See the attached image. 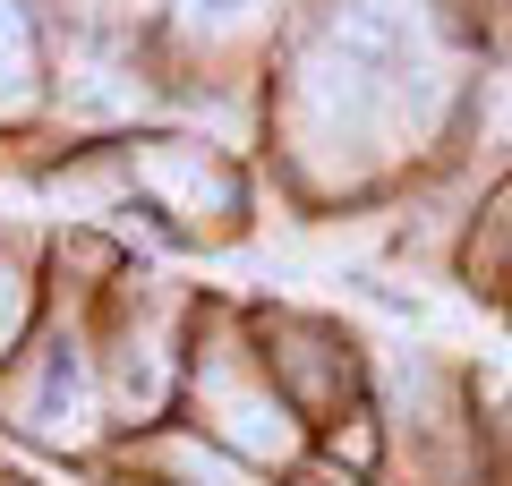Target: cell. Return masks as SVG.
Instances as JSON below:
<instances>
[{"label": "cell", "instance_id": "4", "mask_svg": "<svg viewBox=\"0 0 512 486\" xmlns=\"http://www.w3.org/2000/svg\"><path fill=\"white\" fill-rule=\"evenodd\" d=\"M35 103V26L18 0H0V120Z\"/></svg>", "mask_w": 512, "mask_h": 486}, {"label": "cell", "instance_id": "1", "mask_svg": "<svg viewBox=\"0 0 512 486\" xmlns=\"http://www.w3.org/2000/svg\"><path fill=\"white\" fill-rule=\"evenodd\" d=\"M197 401H205V427H214L222 444H239L248 461H291V452H299V427L282 418V401L265 393L248 367L205 359L197 367Z\"/></svg>", "mask_w": 512, "mask_h": 486}, {"label": "cell", "instance_id": "9", "mask_svg": "<svg viewBox=\"0 0 512 486\" xmlns=\"http://www.w3.org/2000/svg\"><path fill=\"white\" fill-rule=\"evenodd\" d=\"M111 9H154V0H111Z\"/></svg>", "mask_w": 512, "mask_h": 486}, {"label": "cell", "instance_id": "8", "mask_svg": "<svg viewBox=\"0 0 512 486\" xmlns=\"http://www.w3.org/2000/svg\"><path fill=\"white\" fill-rule=\"evenodd\" d=\"M205 9H214V18H222V26H231V18H248L256 0H197V18H205Z\"/></svg>", "mask_w": 512, "mask_h": 486}, {"label": "cell", "instance_id": "3", "mask_svg": "<svg viewBox=\"0 0 512 486\" xmlns=\"http://www.w3.org/2000/svg\"><path fill=\"white\" fill-rule=\"evenodd\" d=\"M18 418L43 435V444H60V452H86V444H94V384H86V359H77L69 342L35 367V384H26Z\"/></svg>", "mask_w": 512, "mask_h": 486}, {"label": "cell", "instance_id": "6", "mask_svg": "<svg viewBox=\"0 0 512 486\" xmlns=\"http://www.w3.org/2000/svg\"><path fill=\"white\" fill-rule=\"evenodd\" d=\"M26 333V282H18V265H0V350Z\"/></svg>", "mask_w": 512, "mask_h": 486}, {"label": "cell", "instance_id": "5", "mask_svg": "<svg viewBox=\"0 0 512 486\" xmlns=\"http://www.w3.org/2000/svg\"><path fill=\"white\" fill-rule=\"evenodd\" d=\"M163 469H171V478H188V486H256L248 469L231 461V452L197 444V435H180V444H163Z\"/></svg>", "mask_w": 512, "mask_h": 486}, {"label": "cell", "instance_id": "7", "mask_svg": "<svg viewBox=\"0 0 512 486\" xmlns=\"http://www.w3.org/2000/svg\"><path fill=\"white\" fill-rule=\"evenodd\" d=\"M487 128H495V137H512V69L495 77V103H487Z\"/></svg>", "mask_w": 512, "mask_h": 486}, {"label": "cell", "instance_id": "2", "mask_svg": "<svg viewBox=\"0 0 512 486\" xmlns=\"http://www.w3.org/2000/svg\"><path fill=\"white\" fill-rule=\"evenodd\" d=\"M128 171H137V188H146L163 214H180V222H222V214L239 205V180L205 154V145H188V137L137 145V154H128Z\"/></svg>", "mask_w": 512, "mask_h": 486}]
</instances>
